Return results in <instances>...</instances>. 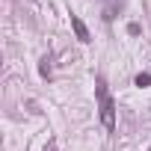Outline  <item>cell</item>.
<instances>
[{"instance_id":"cell-1","label":"cell","mask_w":151,"mask_h":151,"mask_svg":"<svg viewBox=\"0 0 151 151\" xmlns=\"http://www.w3.org/2000/svg\"><path fill=\"white\" fill-rule=\"evenodd\" d=\"M95 92H98V104H101V122H104V127H107V130H116V104H113V98L107 95L104 80L95 83Z\"/></svg>"},{"instance_id":"cell-2","label":"cell","mask_w":151,"mask_h":151,"mask_svg":"<svg viewBox=\"0 0 151 151\" xmlns=\"http://www.w3.org/2000/svg\"><path fill=\"white\" fill-rule=\"evenodd\" d=\"M71 30H74V36H77L83 45H89L92 42V36H89V30H86V24L77 18V15H71Z\"/></svg>"},{"instance_id":"cell-3","label":"cell","mask_w":151,"mask_h":151,"mask_svg":"<svg viewBox=\"0 0 151 151\" xmlns=\"http://www.w3.org/2000/svg\"><path fill=\"white\" fill-rule=\"evenodd\" d=\"M136 86H139V89H145V86H151V74H148V71H142V74H136Z\"/></svg>"}]
</instances>
